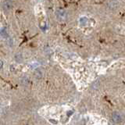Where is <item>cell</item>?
Listing matches in <instances>:
<instances>
[{
	"instance_id": "cell-1",
	"label": "cell",
	"mask_w": 125,
	"mask_h": 125,
	"mask_svg": "<svg viewBox=\"0 0 125 125\" xmlns=\"http://www.w3.org/2000/svg\"><path fill=\"white\" fill-rule=\"evenodd\" d=\"M56 18L60 21H64L67 18V13L66 11L62 9H59L56 11Z\"/></svg>"
},
{
	"instance_id": "cell-3",
	"label": "cell",
	"mask_w": 125,
	"mask_h": 125,
	"mask_svg": "<svg viewBox=\"0 0 125 125\" xmlns=\"http://www.w3.org/2000/svg\"><path fill=\"white\" fill-rule=\"evenodd\" d=\"M12 2L10 1H6L4 2L3 3V9L6 10V11H9L12 9Z\"/></svg>"
},
{
	"instance_id": "cell-2",
	"label": "cell",
	"mask_w": 125,
	"mask_h": 125,
	"mask_svg": "<svg viewBox=\"0 0 125 125\" xmlns=\"http://www.w3.org/2000/svg\"><path fill=\"white\" fill-rule=\"evenodd\" d=\"M112 120L116 124H120L123 121V116L119 112H113L112 113Z\"/></svg>"
},
{
	"instance_id": "cell-4",
	"label": "cell",
	"mask_w": 125,
	"mask_h": 125,
	"mask_svg": "<svg viewBox=\"0 0 125 125\" xmlns=\"http://www.w3.org/2000/svg\"><path fill=\"white\" fill-rule=\"evenodd\" d=\"M87 23H88V18L87 17H81L80 19V23L82 25V26H84L87 24Z\"/></svg>"
},
{
	"instance_id": "cell-5",
	"label": "cell",
	"mask_w": 125,
	"mask_h": 125,
	"mask_svg": "<svg viewBox=\"0 0 125 125\" xmlns=\"http://www.w3.org/2000/svg\"><path fill=\"white\" fill-rule=\"evenodd\" d=\"M0 34H1L3 38H6V37L8 36V34H7V32H6V29H2V30H1V31H0Z\"/></svg>"
},
{
	"instance_id": "cell-6",
	"label": "cell",
	"mask_w": 125,
	"mask_h": 125,
	"mask_svg": "<svg viewBox=\"0 0 125 125\" xmlns=\"http://www.w3.org/2000/svg\"><path fill=\"white\" fill-rule=\"evenodd\" d=\"M2 65H3V62L1 60H0V68H1L2 67Z\"/></svg>"
}]
</instances>
